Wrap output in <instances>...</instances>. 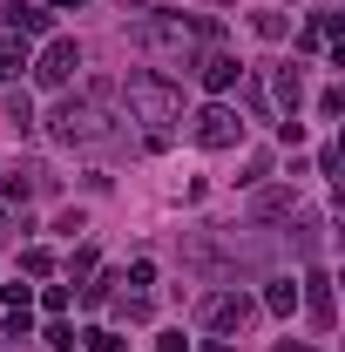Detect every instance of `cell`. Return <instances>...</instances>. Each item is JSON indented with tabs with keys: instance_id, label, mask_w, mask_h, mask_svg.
<instances>
[{
	"instance_id": "16",
	"label": "cell",
	"mask_w": 345,
	"mask_h": 352,
	"mask_svg": "<svg viewBox=\"0 0 345 352\" xmlns=\"http://www.w3.org/2000/svg\"><path fill=\"white\" fill-rule=\"evenodd\" d=\"M244 102H251V116H258V122H271V102H264L258 82H244Z\"/></svg>"
},
{
	"instance_id": "14",
	"label": "cell",
	"mask_w": 345,
	"mask_h": 352,
	"mask_svg": "<svg viewBox=\"0 0 345 352\" xmlns=\"http://www.w3.org/2000/svg\"><path fill=\"white\" fill-rule=\"evenodd\" d=\"M88 352H122V332H109V325H95V332H82Z\"/></svg>"
},
{
	"instance_id": "1",
	"label": "cell",
	"mask_w": 345,
	"mask_h": 352,
	"mask_svg": "<svg viewBox=\"0 0 345 352\" xmlns=\"http://www.w3.org/2000/svg\"><path fill=\"white\" fill-rule=\"evenodd\" d=\"M109 95H115L109 82H95L88 95H68V102L47 116L54 142H61V149H102V142H109Z\"/></svg>"
},
{
	"instance_id": "5",
	"label": "cell",
	"mask_w": 345,
	"mask_h": 352,
	"mask_svg": "<svg viewBox=\"0 0 345 352\" xmlns=\"http://www.w3.org/2000/svg\"><path fill=\"white\" fill-rule=\"evenodd\" d=\"M75 68H82V47H75V41H47L41 61H34V82H41V88H68Z\"/></svg>"
},
{
	"instance_id": "12",
	"label": "cell",
	"mask_w": 345,
	"mask_h": 352,
	"mask_svg": "<svg viewBox=\"0 0 345 352\" xmlns=\"http://www.w3.org/2000/svg\"><path fill=\"white\" fill-rule=\"evenodd\" d=\"M278 102H285V116H298V102H304V75L298 68H278Z\"/></svg>"
},
{
	"instance_id": "3",
	"label": "cell",
	"mask_w": 345,
	"mask_h": 352,
	"mask_svg": "<svg viewBox=\"0 0 345 352\" xmlns=\"http://www.w3.org/2000/svg\"><path fill=\"white\" fill-rule=\"evenodd\" d=\"M197 142H203V149H237V142H244V122H237V109H223V102L197 109Z\"/></svg>"
},
{
	"instance_id": "18",
	"label": "cell",
	"mask_w": 345,
	"mask_h": 352,
	"mask_svg": "<svg viewBox=\"0 0 345 352\" xmlns=\"http://www.w3.org/2000/svg\"><path fill=\"white\" fill-rule=\"evenodd\" d=\"M258 34L264 41H285V14H258Z\"/></svg>"
},
{
	"instance_id": "10",
	"label": "cell",
	"mask_w": 345,
	"mask_h": 352,
	"mask_svg": "<svg viewBox=\"0 0 345 352\" xmlns=\"http://www.w3.org/2000/svg\"><path fill=\"white\" fill-rule=\"evenodd\" d=\"M27 68H34V54H27V34H14V41H0V75H7V82H21Z\"/></svg>"
},
{
	"instance_id": "22",
	"label": "cell",
	"mask_w": 345,
	"mask_h": 352,
	"mask_svg": "<svg viewBox=\"0 0 345 352\" xmlns=\"http://www.w3.org/2000/svg\"><path fill=\"white\" fill-rule=\"evenodd\" d=\"M0 230H7V217H0Z\"/></svg>"
},
{
	"instance_id": "19",
	"label": "cell",
	"mask_w": 345,
	"mask_h": 352,
	"mask_svg": "<svg viewBox=\"0 0 345 352\" xmlns=\"http://www.w3.org/2000/svg\"><path fill=\"white\" fill-rule=\"evenodd\" d=\"M163 352H190V339L183 332H163Z\"/></svg>"
},
{
	"instance_id": "7",
	"label": "cell",
	"mask_w": 345,
	"mask_h": 352,
	"mask_svg": "<svg viewBox=\"0 0 345 352\" xmlns=\"http://www.w3.org/2000/svg\"><path fill=\"white\" fill-rule=\"evenodd\" d=\"M298 305L311 311V325H318V332H332V278H325V271H304Z\"/></svg>"
},
{
	"instance_id": "9",
	"label": "cell",
	"mask_w": 345,
	"mask_h": 352,
	"mask_svg": "<svg viewBox=\"0 0 345 352\" xmlns=\"http://www.w3.org/2000/svg\"><path fill=\"white\" fill-rule=\"evenodd\" d=\"M251 217H258V223L298 217V197H291V190H258V204H251Z\"/></svg>"
},
{
	"instance_id": "20",
	"label": "cell",
	"mask_w": 345,
	"mask_h": 352,
	"mask_svg": "<svg viewBox=\"0 0 345 352\" xmlns=\"http://www.w3.org/2000/svg\"><path fill=\"white\" fill-rule=\"evenodd\" d=\"M54 7H68V14H75V7H88V0H54Z\"/></svg>"
},
{
	"instance_id": "15",
	"label": "cell",
	"mask_w": 345,
	"mask_h": 352,
	"mask_svg": "<svg viewBox=\"0 0 345 352\" xmlns=\"http://www.w3.org/2000/svg\"><path fill=\"white\" fill-rule=\"evenodd\" d=\"M47 346H54V352H75V325L54 318V325H47Z\"/></svg>"
},
{
	"instance_id": "4",
	"label": "cell",
	"mask_w": 345,
	"mask_h": 352,
	"mask_svg": "<svg viewBox=\"0 0 345 352\" xmlns=\"http://www.w3.org/2000/svg\"><path fill=\"white\" fill-rule=\"evenodd\" d=\"M203 318H210L216 332H244V325L258 318V298H244V292H210V298H203Z\"/></svg>"
},
{
	"instance_id": "8",
	"label": "cell",
	"mask_w": 345,
	"mask_h": 352,
	"mask_svg": "<svg viewBox=\"0 0 345 352\" xmlns=\"http://www.w3.org/2000/svg\"><path fill=\"white\" fill-rule=\"evenodd\" d=\"M0 21H7L14 34H47V7H27V0H7Z\"/></svg>"
},
{
	"instance_id": "6",
	"label": "cell",
	"mask_w": 345,
	"mask_h": 352,
	"mask_svg": "<svg viewBox=\"0 0 345 352\" xmlns=\"http://www.w3.org/2000/svg\"><path fill=\"white\" fill-rule=\"evenodd\" d=\"M197 82L210 88V95H230V88L244 82V61H237V54H223V47H210V54L197 61Z\"/></svg>"
},
{
	"instance_id": "21",
	"label": "cell",
	"mask_w": 345,
	"mask_h": 352,
	"mask_svg": "<svg viewBox=\"0 0 345 352\" xmlns=\"http://www.w3.org/2000/svg\"><path fill=\"white\" fill-rule=\"evenodd\" d=\"M278 352H311V346H278Z\"/></svg>"
},
{
	"instance_id": "2",
	"label": "cell",
	"mask_w": 345,
	"mask_h": 352,
	"mask_svg": "<svg viewBox=\"0 0 345 352\" xmlns=\"http://www.w3.org/2000/svg\"><path fill=\"white\" fill-rule=\"evenodd\" d=\"M122 88H129V116H135V122H149V149H163V142H170V122L183 116L176 88L163 82V75H149V68H135Z\"/></svg>"
},
{
	"instance_id": "13",
	"label": "cell",
	"mask_w": 345,
	"mask_h": 352,
	"mask_svg": "<svg viewBox=\"0 0 345 352\" xmlns=\"http://www.w3.org/2000/svg\"><path fill=\"white\" fill-rule=\"evenodd\" d=\"M7 122H14V129H27V122H34V102H27V95H21V88H14V95H7Z\"/></svg>"
},
{
	"instance_id": "17",
	"label": "cell",
	"mask_w": 345,
	"mask_h": 352,
	"mask_svg": "<svg viewBox=\"0 0 345 352\" xmlns=\"http://www.w3.org/2000/svg\"><path fill=\"white\" fill-rule=\"evenodd\" d=\"M47 264H54L47 251H21V271H27V278H47Z\"/></svg>"
},
{
	"instance_id": "11",
	"label": "cell",
	"mask_w": 345,
	"mask_h": 352,
	"mask_svg": "<svg viewBox=\"0 0 345 352\" xmlns=\"http://www.w3.org/2000/svg\"><path fill=\"white\" fill-rule=\"evenodd\" d=\"M264 311L291 318V311H298V285H291V278H271V292H264Z\"/></svg>"
}]
</instances>
